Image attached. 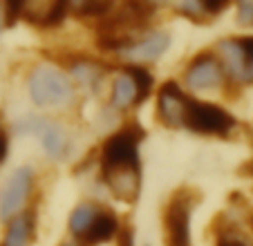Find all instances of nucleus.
<instances>
[{"label":"nucleus","mask_w":253,"mask_h":246,"mask_svg":"<svg viewBox=\"0 0 253 246\" xmlns=\"http://www.w3.org/2000/svg\"><path fill=\"white\" fill-rule=\"evenodd\" d=\"M139 128H126L124 132L108 139L103 146L101 166L108 179L112 193L124 202H132L139 193V155L137 143L141 132H134Z\"/></svg>","instance_id":"f257e3e1"},{"label":"nucleus","mask_w":253,"mask_h":246,"mask_svg":"<svg viewBox=\"0 0 253 246\" xmlns=\"http://www.w3.org/2000/svg\"><path fill=\"white\" fill-rule=\"evenodd\" d=\"M29 94L32 101L41 108H61L70 101L72 87L65 74L49 65L36 67L29 76Z\"/></svg>","instance_id":"f03ea898"},{"label":"nucleus","mask_w":253,"mask_h":246,"mask_svg":"<svg viewBox=\"0 0 253 246\" xmlns=\"http://www.w3.org/2000/svg\"><path fill=\"white\" fill-rule=\"evenodd\" d=\"M182 125L188 130L200 134H229L233 130L235 121L224 108L213 103H204V101H193L188 99L186 110H184Z\"/></svg>","instance_id":"7ed1b4c3"},{"label":"nucleus","mask_w":253,"mask_h":246,"mask_svg":"<svg viewBox=\"0 0 253 246\" xmlns=\"http://www.w3.org/2000/svg\"><path fill=\"white\" fill-rule=\"evenodd\" d=\"M195 199L188 193H177L164 213L166 246H191V208Z\"/></svg>","instance_id":"20e7f679"},{"label":"nucleus","mask_w":253,"mask_h":246,"mask_svg":"<svg viewBox=\"0 0 253 246\" xmlns=\"http://www.w3.org/2000/svg\"><path fill=\"white\" fill-rule=\"evenodd\" d=\"M18 132L27 134H36L43 143L45 152H47L52 159H63L67 155V148H70V139H67V132L54 121H47V119H36V117H29L23 119V121L16 125Z\"/></svg>","instance_id":"39448f33"},{"label":"nucleus","mask_w":253,"mask_h":246,"mask_svg":"<svg viewBox=\"0 0 253 246\" xmlns=\"http://www.w3.org/2000/svg\"><path fill=\"white\" fill-rule=\"evenodd\" d=\"M32 179L34 175L29 168H18L9 175V179L0 190V217L2 219H9L11 215H16L23 208L25 199L32 190Z\"/></svg>","instance_id":"423d86ee"},{"label":"nucleus","mask_w":253,"mask_h":246,"mask_svg":"<svg viewBox=\"0 0 253 246\" xmlns=\"http://www.w3.org/2000/svg\"><path fill=\"white\" fill-rule=\"evenodd\" d=\"M222 81V70L217 58L202 54L191 63V67L186 70V85L193 90H209L215 87Z\"/></svg>","instance_id":"0eeeda50"},{"label":"nucleus","mask_w":253,"mask_h":246,"mask_svg":"<svg viewBox=\"0 0 253 246\" xmlns=\"http://www.w3.org/2000/svg\"><path fill=\"white\" fill-rule=\"evenodd\" d=\"M186 103H188V96L177 87V83H166L162 87V92H159V101H157V110L162 121L168 123V125H179L184 119Z\"/></svg>","instance_id":"6e6552de"},{"label":"nucleus","mask_w":253,"mask_h":246,"mask_svg":"<svg viewBox=\"0 0 253 246\" xmlns=\"http://www.w3.org/2000/svg\"><path fill=\"white\" fill-rule=\"evenodd\" d=\"M168 49V34L164 32H153L146 38L132 43L128 49H126V56L134 58V61H153V58L162 56Z\"/></svg>","instance_id":"1a4fd4ad"},{"label":"nucleus","mask_w":253,"mask_h":246,"mask_svg":"<svg viewBox=\"0 0 253 246\" xmlns=\"http://www.w3.org/2000/svg\"><path fill=\"white\" fill-rule=\"evenodd\" d=\"M67 11V2H23L20 14L36 25H58Z\"/></svg>","instance_id":"9d476101"},{"label":"nucleus","mask_w":253,"mask_h":246,"mask_svg":"<svg viewBox=\"0 0 253 246\" xmlns=\"http://www.w3.org/2000/svg\"><path fill=\"white\" fill-rule=\"evenodd\" d=\"M117 217L112 213H96L94 215V219H92V226L87 228V242L90 244H103V242H108V240H112L115 237V233H117Z\"/></svg>","instance_id":"9b49d317"},{"label":"nucleus","mask_w":253,"mask_h":246,"mask_svg":"<svg viewBox=\"0 0 253 246\" xmlns=\"http://www.w3.org/2000/svg\"><path fill=\"white\" fill-rule=\"evenodd\" d=\"M112 103H115L117 108H130L132 103H139L137 83L132 81V76H130L128 72L117 76L115 90H112Z\"/></svg>","instance_id":"f8f14e48"},{"label":"nucleus","mask_w":253,"mask_h":246,"mask_svg":"<svg viewBox=\"0 0 253 246\" xmlns=\"http://www.w3.org/2000/svg\"><path fill=\"white\" fill-rule=\"evenodd\" d=\"M32 231H34L32 213L20 215V217H16L14 222H11L2 246H27L29 240H32Z\"/></svg>","instance_id":"ddd939ff"},{"label":"nucleus","mask_w":253,"mask_h":246,"mask_svg":"<svg viewBox=\"0 0 253 246\" xmlns=\"http://www.w3.org/2000/svg\"><path fill=\"white\" fill-rule=\"evenodd\" d=\"M220 52L224 56L229 72L240 81H247V72H244V52L240 47V41H224L220 45Z\"/></svg>","instance_id":"4468645a"},{"label":"nucleus","mask_w":253,"mask_h":246,"mask_svg":"<svg viewBox=\"0 0 253 246\" xmlns=\"http://www.w3.org/2000/svg\"><path fill=\"white\" fill-rule=\"evenodd\" d=\"M96 215V208L90 206V204H81L74 208V213L70 215V228L72 233H77V235H85L87 228L92 226V219Z\"/></svg>","instance_id":"2eb2a0df"},{"label":"nucleus","mask_w":253,"mask_h":246,"mask_svg":"<svg viewBox=\"0 0 253 246\" xmlns=\"http://www.w3.org/2000/svg\"><path fill=\"white\" fill-rule=\"evenodd\" d=\"M128 74L132 76V81L137 83V90H139V101H143L146 96L150 94V87H153V76L148 74L146 70L141 67H130Z\"/></svg>","instance_id":"dca6fc26"},{"label":"nucleus","mask_w":253,"mask_h":246,"mask_svg":"<svg viewBox=\"0 0 253 246\" xmlns=\"http://www.w3.org/2000/svg\"><path fill=\"white\" fill-rule=\"evenodd\" d=\"M112 2H77V14L92 16V18H101V16L110 14Z\"/></svg>","instance_id":"f3484780"},{"label":"nucleus","mask_w":253,"mask_h":246,"mask_svg":"<svg viewBox=\"0 0 253 246\" xmlns=\"http://www.w3.org/2000/svg\"><path fill=\"white\" fill-rule=\"evenodd\" d=\"M72 74L77 76L79 81H83V83H92V81L99 79V70L92 63H77V65H72Z\"/></svg>","instance_id":"a211bd4d"},{"label":"nucleus","mask_w":253,"mask_h":246,"mask_svg":"<svg viewBox=\"0 0 253 246\" xmlns=\"http://www.w3.org/2000/svg\"><path fill=\"white\" fill-rule=\"evenodd\" d=\"M240 47H242V52H244L247 81H253V38H240Z\"/></svg>","instance_id":"6ab92c4d"},{"label":"nucleus","mask_w":253,"mask_h":246,"mask_svg":"<svg viewBox=\"0 0 253 246\" xmlns=\"http://www.w3.org/2000/svg\"><path fill=\"white\" fill-rule=\"evenodd\" d=\"M226 5H229V2H224V0H204V2H200V9L215 14V11H222Z\"/></svg>","instance_id":"aec40b11"},{"label":"nucleus","mask_w":253,"mask_h":246,"mask_svg":"<svg viewBox=\"0 0 253 246\" xmlns=\"http://www.w3.org/2000/svg\"><path fill=\"white\" fill-rule=\"evenodd\" d=\"M240 20L244 25L253 23V2H240Z\"/></svg>","instance_id":"412c9836"},{"label":"nucleus","mask_w":253,"mask_h":246,"mask_svg":"<svg viewBox=\"0 0 253 246\" xmlns=\"http://www.w3.org/2000/svg\"><path fill=\"white\" fill-rule=\"evenodd\" d=\"M5 155H7V137H5V132L0 130V161L5 159Z\"/></svg>","instance_id":"4be33fe9"},{"label":"nucleus","mask_w":253,"mask_h":246,"mask_svg":"<svg viewBox=\"0 0 253 246\" xmlns=\"http://www.w3.org/2000/svg\"><path fill=\"white\" fill-rule=\"evenodd\" d=\"M217 246H244L240 240H229V237H222L220 242H217Z\"/></svg>","instance_id":"5701e85b"},{"label":"nucleus","mask_w":253,"mask_h":246,"mask_svg":"<svg viewBox=\"0 0 253 246\" xmlns=\"http://www.w3.org/2000/svg\"><path fill=\"white\" fill-rule=\"evenodd\" d=\"M251 226H253V215H251Z\"/></svg>","instance_id":"b1692460"}]
</instances>
